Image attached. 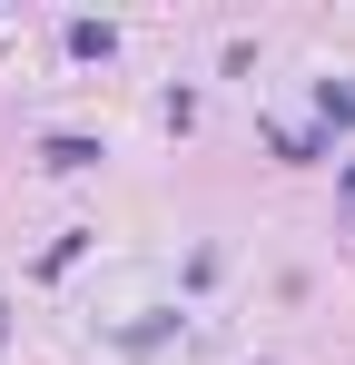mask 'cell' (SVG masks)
<instances>
[{
  "instance_id": "2",
  "label": "cell",
  "mask_w": 355,
  "mask_h": 365,
  "mask_svg": "<svg viewBox=\"0 0 355 365\" xmlns=\"http://www.w3.org/2000/svg\"><path fill=\"white\" fill-rule=\"evenodd\" d=\"M316 109H326V128H355V79H316Z\"/></svg>"
},
{
  "instance_id": "4",
  "label": "cell",
  "mask_w": 355,
  "mask_h": 365,
  "mask_svg": "<svg viewBox=\"0 0 355 365\" xmlns=\"http://www.w3.org/2000/svg\"><path fill=\"white\" fill-rule=\"evenodd\" d=\"M0 346H10V316H0Z\"/></svg>"
},
{
  "instance_id": "3",
  "label": "cell",
  "mask_w": 355,
  "mask_h": 365,
  "mask_svg": "<svg viewBox=\"0 0 355 365\" xmlns=\"http://www.w3.org/2000/svg\"><path fill=\"white\" fill-rule=\"evenodd\" d=\"M336 197H346V227H355V158H336Z\"/></svg>"
},
{
  "instance_id": "1",
  "label": "cell",
  "mask_w": 355,
  "mask_h": 365,
  "mask_svg": "<svg viewBox=\"0 0 355 365\" xmlns=\"http://www.w3.org/2000/svg\"><path fill=\"white\" fill-rule=\"evenodd\" d=\"M109 50H118L109 20H69V60H109Z\"/></svg>"
}]
</instances>
